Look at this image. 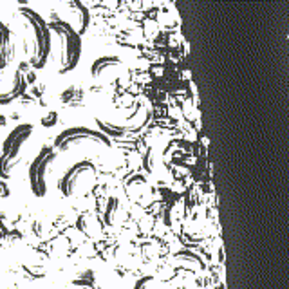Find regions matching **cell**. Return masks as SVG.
Listing matches in <instances>:
<instances>
[{
	"mask_svg": "<svg viewBox=\"0 0 289 289\" xmlns=\"http://www.w3.org/2000/svg\"><path fill=\"white\" fill-rule=\"evenodd\" d=\"M18 17L29 33V44L26 45L27 60L34 69H44L51 54V29L49 24L31 7H20Z\"/></svg>",
	"mask_w": 289,
	"mask_h": 289,
	"instance_id": "1",
	"label": "cell"
},
{
	"mask_svg": "<svg viewBox=\"0 0 289 289\" xmlns=\"http://www.w3.org/2000/svg\"><path fill=\"white\" fill-rule=\"evenodd\" d=\"M49 29L60 40V74L74 71L82 58V36L67 20H54L49 24Z\"/></svg>",
	"mask_w": 289,
	"mask_h": 289,
	"instance_id": "2",
	"label": "cell"
},
{
	"mask_svg": "<svg viewBox=\"0 0 289 289\" xmlns=\"http://www.w3.org/2000/svg\"><path fill=\"white\" fill-rule=\"evenodd\" d=\"M31 123H22V125H17L13 130H9V134L4 137V143L0 147V179H9L13 168L17 167L20 159L22 148L31 137Z\"/></svg>",
	"mask_w": 289,
	"mask_h": 289,
	"instance_id": "3",
	"label": "cell"
},
{
	"mask_svg": "<svg viewBox=\"0 0 289 289\" xmlns=\"http://www.w3.org/2000/svg\"><path fill=\"white\" fill-rule=\"evenodd\" d=\"M80 145H92V147H110V137L102 134L100 130L89 129V127H69V129L62 130L60 134L54 137L52 148L65 152L72 147H80Z\"/></svg>",
	"mask_w": 289,
	"mask_h": 289,
	"instance_id": "4",
	"label": "cell"
},
{
	"mask_svg": "<svg viewBox=\"0 0 289 289\" xmlns=\"http://www.w3.org/2000/svg\"><path fill=\"white\" fill-rule=\"evenodd\" d=\"M54 159H56V150L52 147H42V150L29 165L27 170L29 188L36 197H45L47 193V170Z\"/></svg>",
	"mask_w": 289,
	"mask_h": 289,
	"instance_id": "5",
	"label": "cell"
},
{
	"mask_svg": "<svg viewBox=\"0 0 289 289\" xmlns=\"http://www.w3.org/2000/svg\"><path fill=\"white\" fill-rule=\"evenodd\" d=\"M96 175V165L92 161H78L67 168L62 177L58 179V190L65 197H71L80 190V185H84Z\"/></svg>",
	"mask_w": 289,
	"mask_h": 289,
	"instance_id": "6",
	"label": "cell"
},
{
	"mask_svg": "<svg viewBox=\"0 0 289 289\" xmlns=\"http://www.w3.org/2000/svg\"><path fill=\"white\" fill-rule=\"evenodd\" d=\"M26 90V72H24V65H20L13 74V85L9 87V90L0 92V105H7V103L15 102L17 98H20Z\"/></svg>",
	"mask_w": 289,
	"mask_h": 289,
	"instance_id": "7",
	"label": "cell"
},
{
	"mask_svg": "<svg viewBox=\"0 0 289 289\" xmlns=\"http://www.w3.org/2000/svg\"><path fill=\"white\" fill-rule=\"evenodd\" d=\"M15 56V44L9 27L0 20V69H4Z\"/></svg>",
	"mask_w": 289,
	"mask_h": 289,
	"instance_id": "8",
	"label": "cell"
},
{
	"mask_svg": "<svg viewBox=\"0 0 289 289\" xmlns=\"http://www.w3.org/2000/svg\"><path fill=\"white\" fill-rule=\"evenodd\" d=\"M67 9H71L72 15H74L76 22H74V26H72V27H74L78 34L82 36V34L87 31V27H89V24H90V13H89V9H87V6H85V4L78 2V0L67 2Z\"/></svg>",
	"mask_w": 289,
	"mask_h": 289,
	"instance_id": "9",
	"label": "cell"
},
{
	"mask_svg": "<svg viewBox=\"0 0 289 289\" xmlns=\"http://www.w3.org/2000/svg\"><path fill=\"white\" fill-rule=\"evenodd\" d=\"M121 60L118 56H102L96 58L92 65H90V76L92 78H102L105 76L107 72L114 71V69H119L121 67Z\"/></svg>",
	"mask_w": 289,
	"mask_h": 289,
	"instance_id": "10",
	"label": "cell"
},
{
	"mask_svg": "<svg viewBox=\"0 0 289 289\" xmlns=\"http://www.w3.org/2000/svg\"><path fill=\"white\" fill-rule=\"evenodd\" d=\"M76 226L84 235L90 238H96L102 235V222L94 215H80L76 221Z\"/></svg>",
	"mask_w": 289,
	"mask_h": 289,
	"instance_id": "11",
	"label": "cell"
},
{
	"mask_svg": "<svg viewBox=\"0 0 289 289\" xmlns=\"http://www.w3.org/2000/svg\"><path fill=\"white\" fill-rule=\"evenodd\" d=\"M125 188H127V193H129L130 199L134 201H141L143 199V193H147V181H145V177L143 175H139V173H136V175H132V177H129L127 179V183H125Z\"/></svg>",
	"mask_w": 289,
	"mask_h": 289,
	"instance_id": "12",
	"label": "cell"
},
{
	"mask_svg": "<svg viewBox=\"0 0 289 289\" xmlns=\"http://www.w3.org/2000/svg\"><path fill=\"white\" fill-rule=\"evenodd\" d=\"M118 212H119V203H118L116 197H112L107 203V208H105V213H103V222L107 226H112L116 222V219H118Z\"/></svg>",
	"mask_w": 289,
	"mask_h": 289,
	"instance_id": "13",
	"label": "cell"
},
{
	"mask_svg": "<svg viewBox=\"0 0 289 289\" xmlns=\"http://www.w3.org/2000/svg\"><path fill=\"white\" fill-rule=\"evenodd\" d=\"M134 289H161V286L152 275H145L136 282Z\"/></svg>",
	"mask_w": 289,
	"mask_h": 289,
	"instance_id": "14",
	"label": "cell"
},
{
	"mask_svg": "<svg viewBox=\"0 0 289 289\" xmlns=\"http://www.w3.org/2000/svg\"><path fill=\"white\" fill-rule=\"evenodd\" d=\"M82 92L80 90H76V89H69L67 92H64V102L65 103H74V102H78V100H82Z\"/></svg>",
	"mask_w": 289,
	"mask_h": 289,
	"instance_id": "15",
	"label": "cell"
},
{
	"mask_svg": "<svg viewBox=\"0 0 289 289\" xmlns=\"http://www.w3.org/2000/svg\"><path fill=\"white\" fill-rule=\"evenodd\" d=\"M94 289H121L118 282H110V280H98L94 284Z\"/></svg>",
	"mask_w": 289,
	"mask_h": 289,
	"instance_id": "16",
	"label": "cell"
},
{
	"mask_svg": "<svg viewBox=\"0 0 289 289\" xmlns=\"http://www.w3.org/2000/svg\"><path fill=\"white\" fill-rule=\"evenodd\" d=\"M6 125H7V119H6V116L4 114H0V147H2V143H4V129H6Z\"/></svg>",
	"mask_w": 289,
	"mask_h": 289,
	"instance_id": "17",
	"label": "cell"
},
{
	"mask_svg": "<svg viewBox=\"0 0 289 289\" xmlns=\"http://www.w3.org/2000/svg\"><path fill=\"white\" fill-rule=\"evenodd\" d=\"M288 38H289V34H288Z\"/></svg>",
	"mask_w": 289,
	"mask_h": 289,
	"instance_id": "18",
	"label": "cell"
}]
</instances>
